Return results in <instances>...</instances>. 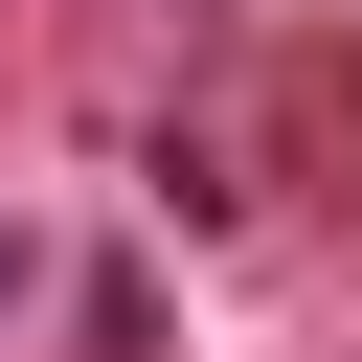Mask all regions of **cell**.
<instances>
[{
    "label": "cell",
    "mask_w": 362,
    "mask_h": 362,
    "mask_svg": "<svg viewBox=\"0 0 362 362\" xmlns=\"http://www.w3.org/2000/svg\"><path fill=\"white\" fill-rule=\"evenodd\" d=\"M0 294H23V249H0Z\"/></svg>",
    "instance_id": "1"
}]
</instances>
